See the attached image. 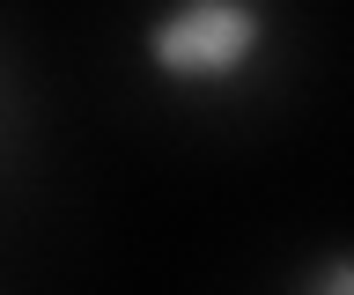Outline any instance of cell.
<instances>
[{
  "label": "cell",
  "mask_w": 354,
  "mask_h": 295,
  "mask_svg": "<svg viewBox=\"0 0 354 295\" xmlns=\"http://www.w3.org/2000/svg\"><path fill=\"white\" fill-rule=\"evenodd\" d=\"M273 45V0H162L140 23V67L177 96L236 89Z\"/></svg>",
  "instance_id": "1"
},
{
  "label": "cell",
  "mask_w": 354,
  "mask_h": 295,
  "mask_svg": "<svg viewBox=\"0 0 354 295\" xmlns=\"http://www.w3.org/2000/svg\"><path fill=\"white\" fill-rule=\"evenodd\" d=\"M303 288H354V251H339V258H325V266H310Z\"/></svg>",
  "instance_id": "2"
}]
</instances>
